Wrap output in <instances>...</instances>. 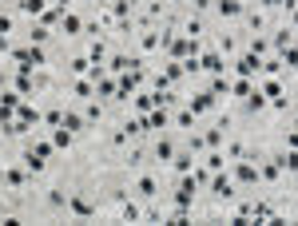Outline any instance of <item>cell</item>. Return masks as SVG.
Listing matches in <instances>:
<instances>
[{"instance_id": "cell-1", "label": "cell", "mask_w": 298, "mask_h": 226, "mask_svg": "<svg viewBox=\"0 0 298 226\" xmlns=\"http://www.w3.org/2000/svg\"><path fill=\"white\" fill-rule=\"evenodd\" d=\"M258 68H262V64H258V56H250V52H247L243 60H239V76H243V80H250V76H254Z\"/></svg>"}, {"instance_id": "cell-2", "label": "cell", "mask_w": 298, "mask_h": 226, "mask_svg": "<svg viewBox=\"0 0 298 226\" xmlns=\"http://www.w3.org/2000/svg\"><path fill=\"white\" fill-rule=\"evenodd\" d=\"M199 68H207V72L219 76V72H223V52H207V56L199 60Z\"/></svg>"}, {"instance_id": "cell-3", "label": "cell", "mask_w": 298, "mask_h": 226, "mask_svg": "<svg viewBox=\"0 0 298 226\" xmlns=\"http://www.w3.org/2000/svg\"><path fill=\"white\" fill-rule=\"evenodd\" d=\"M211 190H215L219 198H231V194H235V186H231V178H227V174H219V178L211 182Z\"/></svg>"}, {"instance_id": "cell-4", "label": "cell", "mask_w": 298, "mask_h": 226, "mask_svg": "<svg viewBox=\"0 0 298 226\" xmlns=\"http://www.w3.org/2000/svg\"><path fill=\"white\" fill-rule=\"evenodd\" d=\"M191 194H195V178H183V186H179L175 202H179V206H191Z\"/></svg>"}, {"instance_id": "cell-5", "label": "cell", "mask_w": 298, "mask_h": 226, "mask_svg": "<svg viewBox=\"0 0 298 226\" xmlns=\"http://www.w3.org/2000/svg\"><path fill=\"white\" fill-rule=\"evenodd\" d=\"M72 210H76L80 218H92V214H96V206H92L88 198H80V194H72Z\"/></svg>"}, {"instance_id": "cell-6", "label": "cell", "mask_w": 298, "mask_h": 226, "mask_svg": "<svg viewBox=\"0 0 298 226\" xmlns=\"http://www.w3.org/2000/svg\"><path fill=\"white\" fill-rule=\"evenodd\" d=\"M135 190H139V194H143V198H151V194H159V182H155V178H151V174H143V178H139V182H135Z\"/></svg>"}, {"instance_id": "cell-7", "label": "cell", "mask_w": 298, "mask_h": 226, "mask_svg": "<svg viewBox=\"0 0 298 226\" xmlns=\"http://www.w3.org/2000/svg\"><path fill=\"white\" fill-rule=\"evenodd\" d=\"M211 96H231V80H223V72L211 80Z\"/></svg>"}, {"instance_id": "cell-8", "label": "cell", "mask_w": 298, "mask_h": 226, "mask_svg": "<svg viewBox=\"0 0 298 226\" xmlns=\"http://www.w3.org/2000/svg\"><path fill=\"white\" fill-rule=\"evenodd\" d=\"M239 12H243L239 0H219V16H239Z\"/></svg>"}, {"instance_id": "cell-9", "label": "cell", "mask_w": 298, "mask_h": 226, "mask_svg": "<svg viewBox=\"0 0 298 226\" xmlns=\"http://www.w3.org/2000/svg\"><path fill=\"white\" fill-rule=\"evenodd\" d=\"M171 155H175V147H171L167 139H159V143H155V159H159V163H167Z\"/></svg>"}, {"instance_id": "cell-10", "label": "cell", "mask_w": 298, "mask_h": 226, "mask_svg": "<svg viewBox=\"0 0 298 226\" xmlns=\"http://www.w3.org/2000/svg\"><path fill=\"white\" fill-rule=\"evenodd\" d=\"M20 12L24 16H40L44 12V0H20Z\"/></svg>"}, {"instance_id": "cell-11", "label": "cell", "mask_w": 298, "mask_h": 226, "mask_svg": "<svg viewBox=\"0 0 298 226\" xmlns=\"http://www.w3.org/2000/svg\"><path fill=\"white\" fill-rule=\"evenodd\" d=\"M258 178V167L254 163H239V182H254Z\"/></svg>"}, {"instance_id": "cell-12", "label": "cell", "mask_w": 298, "mask_h": 226, "mask_svg": "<svg viewBox=\"0 0 298 226\" xmlns=\"http://www.w3.org/2000/svg\"><path fill=\"white\" fill-rule=\"evenodd\" d=\"M223 127H227V119H223L219 127H211V131H207V147H219V143H223Z\"/></svg>"}, {"instance_id": "cell-13", "label": "cell", "mask_w": 298, "mask_h": 226, "mask_svg": "<svg viewBox=\"0 0 298 226\" xmlns=\"http://www.w3.org/2000/svg\"><path fill=\"white\" fill-rule=\"evenodd\" d=\"M16 112H20L24 123H36V119H40V112H36V108H28V104H16Z\"/></svg>"}, {"instance_id": "cell-14", "label": "cell", "mask_w": 298, "mask_h": 226, "mask_svg": "<svg viewBox=\"0 0 298 226\" xmlns=\"http://www.w3.org/2000/svg\"><path fill=\"white\" fill-rule=\"evenodd\" d=\"M143 123H147V127H167V123H171V115H167L163 108H159V112L151 115V119H143Z\"/></svg>"}, {"instance_id": "cell-15", "label": "cell", "mask_w": 298, "mask_h": 226, "mask_svg": "<svg viewBox=\"0 0 298 226\" xmlns=\"http://www.w3.org/2000/svg\"><path fill=\"white\" fill-rule=\"evenodd\" d=\"M60 123H64V131H84V119L80 115H64Z\"/></svg>"}, {"instance_id": "cell-16", "label": "cell", "mask_w": 298, "mask_h": 226, "mask_svg": "<svg viewBox=\"0 0 298 226\" xmlns=\"http://www.w3.org/2000/svg\"><path fill=\"white\" fill-rule=\"evenodd\" d=\"M207 108H211V92H203V96L191 100V112H207Z\"/></svg>"}, {"instance_id": "cell-17", "label": "cell", "mask_w": 298, "mask_h": 226, "mask_svg": "<svg viewBox=\"0 0 298 226\" xmlns=\"http://www.w3.org/2000/svg\"><path fill=\"white\" fill-rule=\"evenodd\" d=\"M290 40H294V28H282V32L274 36V44H278V48H290Z\"/></svg>"}, {"instance_id": "cell-18", "label": "cell", "mask_w": 298, "mask_h": 226, "mask_svg": "<svg viewBox=\"0 0 298 226\" xmlns=\"http://www.w3.org/2000/svg\"><path fill=\"white\" fill-rule=\"evenodd\" d=\"M199 32H203V20H187V24H183V36H191V40H195Z\"/></svg>"}, {"instance_id": "cell-19", "label": "cell", "mask_w": 298, "mask_h": 226, "mask_svg": "<svg viewBox=\"0 0 298 226\" xmlns=\"http://www.w3.org/2000/svg\"><path fill=\"white\" fill-rule=\"evenodd\" d=\"M64 32L76 36V32H80V20H76V16H64Z\"/></svg>"}, {"instance_id": "cell-20", "label": "cell", "mask_w": 298, "mask_h": 226, "mask_svg": "<svg viewBox=\"0 0 298 226\" xmlns=\"http://www.w3.org/2000/svg\"><path fill=\"white\" fill-rule=\"evenodd\" d=\"M72 92H76V96H80V100H88V96H92V84H88V80H80V84H76V88H72Z\"/></svg>"}, {"instance_id": "cell-21", "label": "cell", "mask_w": 298, "mask_h": 226, "mask_svg": "<svg viewBox=\"0 0 298 226\" xmlns=\"http://www.w3.org/2000/svg\"><path fill=\"white\" fill-rule=\"evenodd\" d=\"M28 36H32V44H44V40H48V28H32Z\"/></svg>"}, {"instance_id": "cell-22", "label": "cell", "mask_w": 298, "mask_h": 226, "mask_svg": "<svg viewBox=\"0 0 298 226\" xmlns=\"http://www.w3.org/2000/svg\"><path fill=\"white\" fill-rule=\"evenodd\" d=\"M103 52H107V48L96 40V44H92V52H88V60H96V64H99V60H103Z\"/></svg>"}, {"instance_id": "cell-23", "label": "cell", "mask_w": 298, "mask_h": 226, "mask_svg": "<svg viewBox=\"0 0 298 226\" xmlns=\"http://www.w3.org/2000/svg\"><path fill=\"white\" fill-rule=\"evenodd\" d=\"M107 68H111V72H123V68H127V56H111V64H107Z\"/></svg>"}, {"instance_id": "cell-24", "label": "cell", "mask_w": 298, "mask_h": 226, "mask_svg": "<svg viewBox=\"0 0 298 226\" xmlns=\"http://www.w3.org/2000/svg\"><path fill=\"white\" fill-rule=\"evenodd\" d=\"M8 186H24V174L20 170H8Z\"/></svg>"}, {"instance_id": "cell-25", "label": "cell", "mask_w": 298, "mask_h": 226, "mask_svg": "<svg viewBox=\"0 0 298 226\" xmlns=\"http://www.w3.org/2000/svg\"><path fill=\"white\" fill-rule=\"evenodd\" d=\"M123 218H139V206L135 202H123Z\"/></svg>"}, {"instance_id": "cell-26", "label": "cell", "mask_w": 298, "mask_h": 226, "mask_svg": "<svg viewBox=\"0 0 298 226\" xmlns=\"http://www.w3.org/2000/svg\"><path fill=\"white\" fill-rule=\"evenodd\" d=\"M247 104H250V112H258V108H262V104H266V96H258V92H254V96H250Z\"/></svg>"}, {"instance_id": "cell-27", "label": "cell", "mask_w": 298, "mask_h": 226, "mask_svg": "<svg viewBox=\"0 0 298 226\" xmlns=\"http://www.w3.org/2000/svg\"><path fill=\"white\" fill-rule=\"evenodd\" d=\"M4 32H12V16H4V12H0V36H4Z\"/></svg>"}, {"instance_id": "cell-28", "label": "cell", "mask_w": 298, "mask_h": 226, "mask_svg": "<svg viewBox=\"0 0 298 226\" xmlns=\"http://www.w3.org/2000/svg\"><path fill=\"white\" fill-rule=\"evenodd\" d=\"M0 84H4V76H0Z\"/></svg>"}]
</instances>
